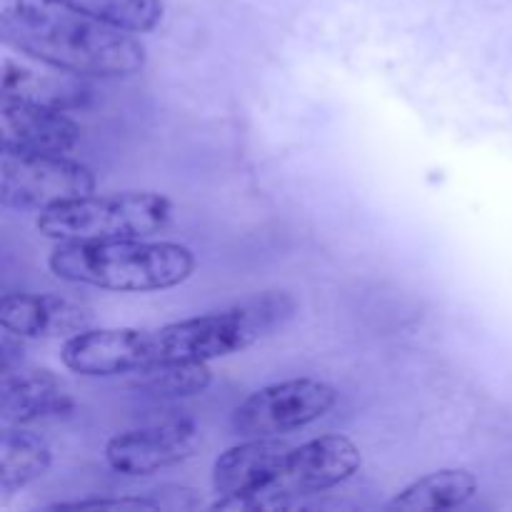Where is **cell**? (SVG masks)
<instances>
[{
    "label": "cell",
    "instance_id": "obj_1",
    "mask_svg": "<svg viewBox=\"0 0 512 512\" xmlns=\"http://www.w3.org/2000/svg\"><path fill=\"white\" fill-rule=\"evenodd\" d=\"M0 35L28 58L85 78H128L145 68L135 33L53 0H0Z\"/></svg>",
    "mask_w": 512,
    "mask_h": 512
},
{
    "label": "cell",
    "instance_id": "obj_2",
    "mask_svg": "<svg viewBox=\"0 0 512 512\" xmlns=\"http://www.w3.org/2000/svg\"><path fill=\"white\" fill-rule=\"evenodd\" d=\"M55 278L113 293H153L185 283L195 273L193 250L178 243L93 240L58 243L48 258Z\"/></svg>",
    "mask_w": 512,
    "mask_h": 512
},
{
    "label": "cell",
    "instance_id": "obj_3",
    "mask_svg": "<svg viewBox=\"0 0 512 512\" xmlns=\"http://www.w3.org/2000/svg\"><path fill=\"white\" fill-rule=\"evenodd\" d=\"M295 315V300L288 293L255 295L228 310L178 320L153 330L155 363L163 360H195L210 363L228 358L258 343L273 330L283 328Z\"/></svg>",
    "mask_w": 512,
    "mask_h": 512
},
{
    "label": "cell",
    "instance_id": "obj_4",
    "mask_svg": "<svg viewBox=\"0 0 512 512\" xmlns=\"http://www.w3.org/2000/svg\"><path fill=\"white\" fill-rule=\"evenodd\" d=\"M173 205L158 193L85 195L38 215V230L58 243L93 240H145L163 233Z\"/></svg>",
    "mask_w": 512,
    "mask_h": 512
},
{
    "label": "cell",
    "instance_id": "obj_5",
    "mask_svg": "<svg viewBox=\"0 0 512 512\" xmlns=\"http://www.w3.org/2000/svg\"><path fill=\"white\" fill-rule=\"evenodd\" d=\"M363 465L360 448L345 435H323L293 448L283 473L250 498H220L213 510L283 508L300 495L323 493L353 478Z\"/></svg>",
    "mask_w": 512,
    "mask_h": 512
},
{
    "label": "cell",
    "instance_id": "obj_6",
    "mask_svg": "<svg viewBox=\"0 0 512 512\" xmlns=\"http://www.w3.org/2000/svg\"><path fill=\"white\" fill-rule=\"evenodd\" d=\"M95 193V175L88 165L53 153L3 150V205L20 213H45L55 205Z\"/></svg>",
    "mask_w": 512,
    "mask_h": 512
},
{
    "label": "cell",
    "instance_id": "obj_7",
    "mask_svg": "<svg viewBox=\"0 0 512 512\" xmlns=\"http://www.w3.org/2000/svg\"><path fill=\"white\" fill-rule=\"evenodd\" d=\"M338 390L315 378H293L255 390L235 408L233 430L243 438H280L325 418Z\"/></svg>",
    "mask_w": 512,
    "mask_h": 512
},
{
    "label": "cell",
    "instance_id": "obj_8",
    "mask_svg": "<svg viewBox=\"0 0 512 512\" xmlns=\"http://www.w3.org/2000/svg\"><path fill=\"white\" fill-rule=\"evenodd\" d=\"M198 448V425L190 418H173L110 438L105 445V460L115 473L143 478L185 463L198 453Z\"/></svg>",
    "mask_w": 512,
    "mask_h": 512
},
{
    "label": "cell",
    "instance_id": "obj_9",
    "mask_svg": "<svg viewBox=\"0 0 512 512\" xmlns=\"http://www.w3.org/2000/svg\"><path fill=\"white\" fill-rule=\"evenodd\" d=\"M60 360L65 368L85 378L140 373L155 363L153 330L88 328L65 340Z\"/></svg>",
    "mask_w": 512,
    "mask_h": 512
},
{
    "label": "cell",
    "instance_id": "obj_10",
    "mask_svg": "<svg viewBox=\"0 0 512 512\" xmlns=\"http://www.w3.org/2000/svg\"><path fill=\"white\" fill-rule=\"evenodd\" d=\"M3 150L65 155L80 140V125L53 105L3 98Z\"/></svg>",
    "mask_w": 512,
    "mask_h": 512
},
{
    "label": "cell",
    "instance_id": "obj_11",
    "mask_svg": "<svg viewBox=\"0 0 512 512\" xmlns=\"http://www.w3.org/2000/svg\"><path fill=\"white\" fill-rule=\"evenodd\" d=\"M288 443L278 438H245L225 450L213 465V488L220 498H250L268 488L288 463Z\"/></svg>",
    "mask_w": 512,
    "mask_h": 512
},
{
    "label": "cell",
    "instance_id": "obj_12",
    "mask_svg": "<svg viewBox=\"0 0 512 512\" xmlns=\"http://www.w3.org/2000/svg\"><path fill=\"white\" fill-rule=\"evenodd\" d=\"M93 323V313L55 295L8 293L0 303V325L15 338H73Z\"/></svg>",
    "mask_w": 512,
    "mask_h": 512
},
{
    "label": "cell",
    "instance_id": "obj_13",
    "mask_svg": "<svg viewBox=\"0 0 512 512\" xmlns=\"http://www.w3.org/2000/svg\"><path fill=\"white\" fill-rule=\"evenodd\" d=\"M73 410L68 388L48 370H18L3 375L0 413L5 425H33Z\"/></svg>",
    "mask_w": 512,
    "mask_h": 512
},
{
    "label": "cell",
    "instance_id": "obj_14",
    "mask_svg": "<svg viewBox=\"0 0 512 512\" xmlns=\"http://www.w3.org/2000/svg\"><path fill=\"white\" fill-rule=\"evenodd\" d=\"M85 75L55 68L43 63V68H33L20 60L5 58L3 63V98L28 100V103L53 105V108H78L88 98Z\"/></svg>",
    "mask_w": 512,
    "mask_h": 512
},
{
    "label": "cell",
    "instance_id": "obj_15",
    "mask_svg": "<svg viewBox=\"0 0 512 512\" xmlns=\"http://www.w3.org/2000/svg\"><path fill=\"white\" fill-rule=\"evenodd\" d=\"M53 463L48 443L28 433L23 425H5L0 435V493L13 495L33 480L43 478Z\"/></svg>",
    "mask_w": 512,
    "mask_h": 512
},
{
    "label": "cell",
    "instance_id": "obj_16",
    "mask_svg": "<svg viewBox=\"0 0 512 512\" xmlns=\"http://www.w3.org/2000/svg\"><path fill=\"white\" fill-rule=\"evenodd\" d=\"M478 493V478L468 470H438L400 490L388 510H455Z\"/></svg>",
    "mask_w": 512,
    "mask_h": 512
},
{
    "label": "cell",
    "instance_id": "obj_17",
    "mask_svg": "<svg viewBox=\"0 0 512 512\" xmlns=\"http://www.w3.org/2000/svg\"><path fill=\"white\" fill-rule=\"evenodd\" d=\"M135 375H138L135 390L155 400L190 398L205 393L213 383L208 363H195V360H163Z\"/></svg>",
    "mask_w": 512,
    "mask_h": 512
},
{
    "label": "cell",
    "instance_id": "obj_18",
    "mask_svg": "<svg viewBox=\"0 0 512 512\" xmlns=\"http://www.w3.org/2000/svg\"><path fill=\"white\" fill-rule=\"evenodd\" d=\"M53 3L130 33H150L163 20V0H53Z\"/></svg>",
    "mask_w": 512,
    "mask_h": 512
},
{
    "label": "cell",
    "instance_id": "obj_19",
    "mask_svg": "<svg viewBox=\"0 0 512 512\" xmlns=\"http://www.w3.org/2000/svg\"><path fill=\"white\" fill-rule=\"evenodd\" d=\"M48 510H163L153 495L143 498H115V500H75V503H55L48 505Z\"/></svg>",
    "mask_w": 512,
    "mask_h": 512
}]
</instances>
